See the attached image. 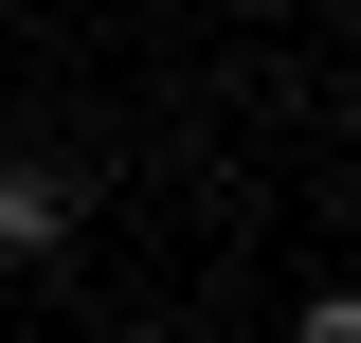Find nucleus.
<instances>
[{
    "label": "nucleus",
    "instance_id": "1",
    "mask_svg": "<svg viewBox=\"0 0 361 343\" xmlns=\"http://www.w3.org/2000/svg\"><path fill=\"white\" fill-rule=\"evenodd\" d=\"M54 235H73V181L54 163H0V253H54Z\"/></svg>",
    "mask_w": 361,
    "mask_h": 343
},
{
    "label": "nucleus",
    "instance_id": "2",
    "mask_svg": "<svg viewBox=\"0 0 361 343\" xmlns=\"http://www.w3.org/2000/svg\"><path fill=\"white\" fill-rule=\"evenodd\" d=\"M289 343H361V307H343V289H325V307H307V325H289Z\"/></svg>",
    "mask_w": 361,
    "mask_h": 343
}]
</instances>
